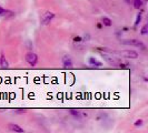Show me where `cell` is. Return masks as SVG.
Instances as JSON below:
<instances>
[{
  "label": "cell",
  "instance_id": "ffe728a7",
  "mask_svg": "<svg viewBox=\"0 0 148 133\" xmlns=\"http://www.w3.org/2000/svg\"><path fill=\"white\" fill-rule=\"evenodd\" d=\"M101 27H103V24H101V23H98V24H97V28H101Z\"/></svg>",
  "mask_w": 148,
  "mask_h": 133
},
{
  "label": "cell",
  "instance_id": "277c9868",
  "mask_svg": "<svg viewBox=\"0 0 148 133\" xmlns=\"http://www.w3.org/2000/svg\"><path fill=\"white\" fill-rule=\"evenodd\" d=\"M53 18H55V14L53 12H51V11L45 12L44 15H42V17H41V24H44V26L49 24L52 21Z\"/></svg>",
  "mask_w": 148,
  "mask_h": 133
},
{
  "label": "cell",
  "instance_id": "2e32d148",
  "mask_svg": "<svg viewBox=\"0 0 148 133\" xmlns=\"http://www.w3.org/2000/svg\"><path fill=\"white\" fill-rule=\"evenodd\" d=\"M82 37H75L74 38V42H77V43H79V42H82Z\"/></svg>",
  "mask_w": 148,
  "mask_h": 133
},
{
  "label": "cell",
  "instance_id": "ba28073f",
  "mask_svg": "<svg viewBox=\"0 0 148 133\" xmlns=\"http://www.w3.org/2000/svg\"><path fill=\"white\" fill-rule=\"evenodd\" d=\"M101 24H104L106 27H111L112 21H111V19H109L108 17H104V18L101 19Z\"/></svg>",
  "mask_w": 148,
  "mask_h": 133
},
{
  "label": "cell",
  "instance_id": "e0dca14e",
  "mask_svg": "<svg viewBox=\"0 0 148 133\" xmlns=\"http://www.w3.org/2000/svg\"><path fill=\"white\" fill-rule=\"evenodd\" d=\"M119 66H120V68H123V69H127L128 66H129L128 63H120V64H119Z\"/></svg>",
  "mask_w": 148,
  "mask_h": 133
},
{
  "label": "cell",
  "instance_id": "52a82bcc",
  "mask_svg": "<svg viewBox=\"0 0 148 133\" xmlns=\"http://www.w3.org/2000/svg\"><path fill=\"white\" fill-rule=\"evenodd\" d=\"M89 64H90V66H103V63H101V62H99V61H97L96 59H95V58H92V57H90V58H89Z\"/></svg>",
  "mask_w": 148,
  "mask_h": 133
},
{
  "label": "cell",
  "instance_id": "4fadbf2b",
  "mask_svg": "<svg viewBox=\"0 0 148 133\" xmlns=\"http://www.w3.org/2000/svg\"><path fill=\"white\" fill-rule=\"evenodd\" d=\"M147 32H148V24H145V26L141 28L140 33L141 35H147Z\"/></svg>",
  "mask_w": 148,
  "mask_h": 133
},
{
  "label": "cell",
  "instance_id": "9a60e30c",
  "mask_svg": "<svg viewBox=\"0 0 148 133\" xmlns=\"http://www.w3.org/2000/svg\"><path fill=\"white\" fill-rule=\"evenodd\" d=\"M82 41H89V40H90V35H89V33H86V35L82 38Z\"/></svg>",
  "mask_w": 148,
  "mask_h": 133
},
{
  "label": "cell",
  "instance_id": "3957f363",
  "mask_svg": "<svg viewBox=\"0 0 148 133\" xmlns=\"http://www.w3.org/2000/svg\"><path fill=\"white\" fill-rule=\"evenodd\" d=\"M117 54L126 58V59H137L138 58V53L134 50H124V51L117 52Z\"/></svg>",
  "mask_w": 148,
  "mask_h": 133
},
{
  "label": "cell",
  "instance_id": "ac0fdd59",
  "mask_svg": "<svg viewBox=\"0 0 148 133\" xmlns=\"http://www.w3.org/2000/svg\"><path fill=\"white\" fill-rule=\"evenodd\" d=\"M6 12H7V11H6L5 9H2V8L0 7V16H1V15H3V14H6Z\"/></svg>",
  "mask_w": 148,
  "mask_h": 133
},
{
  "label": "cell",
  "instance_id": "7c38bea8",
  "mask_svg": "<svg viewBox=\"0 0 148 133\" xmlns=\"http://www.w3.org/2000/svg\"><path fill=\"white\" fill-rule=\"evenodd\" d=\"M141 22V14L137 15V18H136V21H135V27H137L139 23Z\"/></svg>",
  "mask_w": 148,
  "mask_h": 133
},
{
  "label": "cell",
  "instance_id": "d6986e66",
  "mask_svg": "<svg viewBox=\"0 0 148 133\" xmlns=\"http://www.w3.org/2000/svg\"><path fill=\"white\" fill-rule=\"evenodd\" d=\"M125 2L128 3V5H130V2H132V0H125Z\"/></svg>",
  "mask_w": 148,
  "mask_h": 133
},
{
  "label": "cell",
  "instance_id": "5bb4252c",
  "mask_svg": "<svg viewBox=\"0 0 148 133\" xmlns=\"http://www.w3.org/2000/svg\"><path fill=\"white\" fill-rule=\"evenodd\" d=\"M144 124V121L141 120V119H139V120H137L136 122H135V126H141Z\"/></svg>",
  "mask_w": 148,
  "mask_h": 133
},
{
  "label": "cell",
  "instance_id": "6da1fadb",
  "mask_svg": "<svg viewBox=\"0 0 148 133\" xmlns=\"http://www.w3.org/2000/svg\"><path fill=\"white\" fill-rule=\"evenodd\" d=\"M123 44H127V45H133V47H137L141 50H146V45L141 42L138 39H130V40H126V41H121Z\"/></svg>",
  "mask_w": 148,
  "mask_h": 133
},
{
  "label": "cell",
  "instance_id": "9c48e42d",
  "mask_svg": "<svg viewBox=\"0 0 148 133\" xmlns=\"http://www.w3.org/2000/svg\"><path fill=\"white\" fill-rule=\"evenodd\" d=\"M0 66H1V68H3V69H6V68H8V66H9V64H8V61L6 60L5 56H1V58H0Z\"/></svg>",
  "mask_w": 148,
  "mask_h": 133
},
{
  "label": "cell",
  "instance_id": "30bf717a",
  "mask_svg": "<svg viewBox=\"0 0 148 133\" xmlns=\"http://www.w3.org/2000/svg\"><path fill=\"white\" fill-rule=\"evenodd\" d=\"M133 3H134V7L136 8V9H140L143 7V1L141 0H134Z\"/></svg>",
  "mask_w": 148,
  "mask_h": 133
},
{
  "label": "cell",
  "instance_id": "5b68a950",
  "mask_svg": "<svg viewBox=\"0 0 148 133\" xmlns=\"http://www.w3.org/2000/svg\"><path fill=\"white\" fill-rule=\"evenodd\" d=\"M8 129H9L10 131L16 132V133H23L25 132L21 126H19L18 124H14V123H9V124H8Z\"/></svg>",
  "mask_w": 148,
  "mask_h": 133
},
{
  "label": "cell",
  "instance_id": "8992f818",
  "mask_svg": "<svg viewBox=\"0 0 148 133\" xmlns=\"http://www.w3.org/2000/svg\"><path fill=\"white\" fill-rule=\"evenodd\" d=\"M62 66L64 68H73V60L69 56H65L62 58Z\"/></svg>",
  "mask_w": 148,
  "mask_h": 133
},
{
  "label": "cell",
  "instance_id": "8fae6325",
  "mask_svg": "<svg viewBox=\"0 0 148 133\" xmlns=\"http://www.w3.org/2000/svg\"><path fill=\"white\" fill-rule=\"evenodd\" d=\"M69 112H70V114H71V115H74L75 118L79 119L80 117H82V113H80V111H78V110H70Z\"/></svg>",
  "mask_w": 148,
  "mask_h": 133
},
{
  "label": "cell",
  "instance_id": "7a4b0ae2",
  "mask_svg": "<svg viewBox=\"0 0 148 133\" xmlns=\"http://www.w3.org/2000/svg\"><path fill=\"white\" fill-rule=\"evenodd\" d=\"M25 60L27 61V63H28L29 66H35L38 62V56L36 53H34V52H28V53L26 54V57H25Z\"/></svg>",
  "mask_w": 148,
  "mask_h": 133
}]
</instances>
